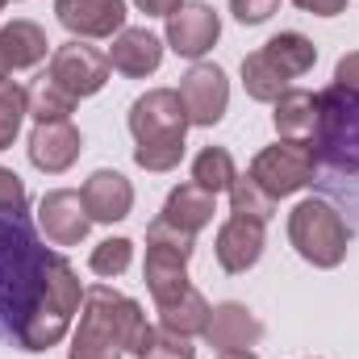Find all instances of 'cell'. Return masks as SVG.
<instances>
[{
  "label": "cell",
  "instance_id": "25",
  "mask_svg": "<svg viewBox=\"0 0 359 359\" xmlns=\"http://www.w3.org/2000/svg\"><path fill=\"white\" fill-rule=\"evenodd\" d=\"M72 113H76V96H67L59 84H50L42 76L38 88L29 92V117L34 121H72Z\"/></svg>",
  "mask_w": 359,
  "mask_h": 359
},
{
  "label": "cell",
  "instance_id": "11",
  "mask_svg": "<svg viewBox=\"0 0 359 359\" xmlns=\"http://www.w3.org/2000/svg\"><path fill=\"white\" fill-rule=\"evenodd\" d=\"M222 34V21L209 4H180L176 13L168 17V46L184 55V59H201L213 50Z\"/></svg>",
  "mask_w": 359,
  "mask_h": 359
},
{
  "label": "cell",
  "instance_id": "15",
  "mask_svg": "<svg viewBox=\"0 0 359 359\" xmlns=\"http://www.w3.org/2000/svg\"><path fill=\"white\" fill-rule=\"evenodd\" d=\"M84 209H88L92 222H104V226H113V222H121V217H130V209H134V188H130V180L121 176V172H92L84 180Z\"/></svg>",
  "mask_w": 359,
  "mask_h": 359
},
{
  "label": "cell",
  "instance_id": "37",
  "mask_svg": "<svg viewBox=\"0 0 359 359\" xmlns=\"http://www.w3.org/2000/svg\"><path fill=\"white\" fill-rule=\"evenodd\" d=\"M0 8H4V0H0Z\"/></svg>",
  "mask_w": 359,
  "mask_h": 359
},
{
  "label": "cell",
  "instance_id": "9",
  "mask_svg": "<svg viewBox=\"0 0 359 359\" xmlns=\"http://www.w3.org/2000/svg\"><path fill=\"white\" fill-rule=\"evenodd\" d=\"M88 209H84V196L72 192V188H55L38 201V230L55 243V247H76L88 238Z\"/></svg>",
  "mask_w": 359,
  "mask_h": 359
},
{
  "label": "cell",
  "instance_id": "18",
  "mask_svg": "<svg viewBox=\"0 0 359 359\" xmlns=\"http://www.w3.org/2000/svg\"><path fill=\"white\" fill-rule=\"evenodd\" d=\"M213 213H217V196L213 192H205L201 184H180L176 192L168 196L159 217L180 226V230H188V234H196V230H205L213 222Z\"/></svg>",
  "mask_w": 359,
  "mask_h": 359
},
{
  "label": "cell",
  "instance_id": "21",
  "mask_svg": "<svg viewBox=\"0 0 359 359\" xmlns=\"http://www.w3.org/2000/svg\"><path fill=\"white\" fill-rule=\"evenodd\" d=\"M271 121H276V134L280 138H309L313 134V121H318V92L288 88L276 100Z\"/></svg>",
  "mask_w": 359,
  "mask_h": 359
},
{
  "label": "cell",
  "instance_id": "10",
  "mask_svg": "<svg viewBox=\"0 0 359 359\" xmlns=\"http://www.w3.org/2000/svg\"><path fill=\"white\" fill-rule=\"evenodd\" d=\"M84 151V138L72 121H38L29 134V163L46 176L67 172Z\"/></svg>",
  "mask_w": 359,
  "mask_h": 359
},
{
  "label": "cell",
  "instance_id": "27",
  "mask_svg": "<svg viewBox=\"0 0 359 359\" xmlns=\"http://www.w3.org/2000/svg\"><path fill=\"white\" fill-rule=\"evenodd\" d=\"M230 209H234V217H255V222H268L271 213H276V201H271V196L251 176H238L234 184H230Z\"/></svg>",
  "mask_w": 359,
  "mask_h": 359
},
{
  "label": "cell",
  "instance_id": "20",
  "mask_svg": "<svg viewBox=\"0 0 359 359\" xmlns=\"http://www.w3.org/2000/svg\"><path fill=\"white\" fill-rule=\"evenodd\" d=\"M46 34H42V25H34V21H8L4 29H0V50H4V63H8V72H21V67H34V63H42L46 59Z\"/></svg>",
  "mask_w": 359,
  "mask_h": 359
},
{
  "label": "cell",
  "instance_id": "33",
  "mask_svg": "<svg viewBox=\"0 0 359 359\" xmlns=\"http://www.w3.org/2000/svg\"><path fill=\"white\" fill-rule=\"evenodd\" d=\"M292 4L305 8V13H313V17H339L347 8V0H292Z\"/></svg>",
  "mask_w": 359,
  "mask_h": 359
},
{
  "label": "cell",
  "instance_id": "5",
  "mask_svg": "<svg viewBox=\"0 0 359 359\" xmlns=\"http://www.w3.org/2000/svg\"><path fill=\"white\" fill-rule=\"evenodd\" d=\"M288 243L297 247V255L313 268H339L347 259V243H351V226L343 222V213L322 201L309 196L288 213Z\"/></svg>",
  "mask_w": 359,
  "mask_h": 359
},
{
  "label": "cell",
  "instance_id": "3",
  "mask_svg": "<svg viewBox=\"0 0 359 359\" xmlns=\"http://www.w3.org/2000/svg\"><path fill=\"white\" fill-rule=\"evenodd\" d=\"M151 322L142 313L138 301L113 292L109 284H92L84 292V309H80V326L72 334V351L67 359H126L142 355L147 339H151Z\"/></svg>",
  "mask_w": 359,
  "mask_h": 359
},
{
  "label": "cell",
  "instance_id": "7",
  "mask_svg": "<svg viewBox=\"0 0 359 359\" xmlns=\"http://www.w3.org/2000/svg\"><path fill=\"white\" fill-rule=\"evenodd\" d=\"M50 84L67 92V96H92L109 84V55H100L96 46H84L80 38L63 42L55 55H50V72H46Z\"/></svg>",
  "mask_w": 359,
  "mask_h": 359
},
{
  "label": "cell",
  "instance_id": "6",
  "mask_svg": "<svg viewBox=\"0 0 359 359\" xmlns=\"http://www.w3.org/2000/svg\"><path fill=\"white\" fill-rule=\"evenodd\" d=\"M313 172H318L313 142L309 138H280L276 147L255 155V163H251L247 176L255 180L271 201H280V196H292L305 184H313Z\"/></svg>",
  "mask_w": 359,
  "mask_h": 359
},
{
  "label": "cell",
  "instance_id": "23",
  "mask_svg": "<svg viewBox=\"0 0 359 359\" xmlns=\"http://www.w3.org/2000/svg\"><path fill=\"white\" fill-rule=\"evenodd\" d=\"M243 88H247L251 100H280L288 92V76L271 63L264 50H255V55L243 59Z\"/></svg>",
  "mask_w": 359,
  "mask_h": 359
},
{
  "label": "cell",
  "instance_id": "16",
  "mask_svg": "<svg viewBox=\"0 0 359 359\" xmlns=\"http://www.w3.org/2000/svg\"><path fill=\"white\" fill-rule=\"evenodd\" d=\"M159 63H163V42L151 29H121L109 46V67H117L130 80L159 72Z\"/></svg>",
  "mask_w": 359,
  "mask_h": 359
},
{
  "label": "cell",
  "instance_id": "4",
  "mask_svg": "<svg viewBox=\"0 0 359 359\" xmlns=\"http://www.w3.org/2000/svg\"><path fill=\"white\" fill-rule=\"evenodd\" d=\"M130 134H134V163L147 172H172L184 159L188 113L172 88H151L130 104Z\"/></svg>",
  "mask_w": 359,
  "mask_h": 359
},
{
  "label": "cell",
  "instance_id": "1",
  "mask_svg": "<svg viewBox=\"0 0 359 359\" xmlns=\"http://www.w3.org/2000/svg\"><path fill=\"white\" fill-rule=\"evenodd\" d=\"M80 297L76 268L42 247L29 213L0 209V343L50 351L67 334Z\"/></svg>",
  "mask_w": 359,
  "mask_h": 359
},
{
  "label": "cell",
  "instance_id": "22",
  "mask_svg": "<svg viewBox=\"0 0 359 359\" xmlns=\"http://www.w3.org/2000/svg\"><path fill=\"white\" fill-rule=\"evenodd\" d=\"M264 55H268V59L284 72V76H288V80L305 76V72L318 63V46H313L305 34H276L268 46H264Z\"/></svg>",
  "mask_w": 359,
  "mask_h": 359
},
{
  "label": "cell",
  "instance_id": "36",
  "mask_svg": "<svg viewBox=\"0 0 359 359\" xmlns=\"http://www.w3.org/2000/svg\"><path fill=\"white\" fill-rule=\"evenodd\" d=\"M0 80H8V63H4V50H0Z\"/></svg>",
  "mask_w": 359,
  "mask_h": 359
},
{
  "label": "cell",
  "instance_id": "30",
  "mask_svg": "<svg viewBox=\"0 0 359 359\" xmlns=\"http://www.w3.org/2000/svg\"><path fill=\"white\" fill-rule=\"evenodd\" d=\"M0 209H13V213H29V196H25V184L13 168H0Z\"/></svg>",
  "mask_w": 359,
  "mask_h": 359
},
{
  "label": "cell",
  "instance_id": "35",
  "mask_svg": "<svg viewBox=\"0 0 359 359\" xmlns=\"http://www.w3.org/2000/svg\"><path fill=\"white\" fill-rule=\"evenodd\" d=\"M217 359H259V355H251V351H217Z\"/></svg>",
  "mask_w": 359,
  "mask_h": 359
},
{
  "label": "cell",
  "instance_id": "19",
  "mask_svg": "<svg viewBox=\"0 0 359 359\" xmlns=\"http://www.w3.org/2000/svg\"><path fill=\"white\" fill-rule=\"evenodd\" d=\"M159 309V326L163 330H172V334H184V339H192V334H205V326H209V301L188 284L180 297L172 301H163V305H155Z\"/></svg>",
  "mask_w": 359,
  "mask_h": 359
},
{
  "label": "cell",
  "instance_id": "31",
  "mask_svg": "<svg viewBox=\"0 0 359 359\" xmlns=\"http://www.w3.org/2000/svg\"><path fill=\"white\" fill-rule=\"evenodd\" d=\"M276 8H280V0H230V13L243 25H264Z\"/></svg>",
  "mask_w": 359,
  "mask_h": 359
},
{
  "label": "cell",
  "instance_id": "34",
  "mask_svg": "<svg viewBox=\"0 0 359 359\" xmlns=\"http://www.w3.org/2000/svg\"><path fill=\"white\" fill-rule=\"evenodd\" d=\"M134 4H138L147 17H172V13H176L184 0H134Z\"/></svg>",
  "mask_w": 359,
  "mask_h": 359
},
{
  "label": "cell",
  "instance_id": "13",
  "mask_svg": "<svg viewBox=\"0 0 359 359\" xmlns=\"http://www.w3.org/2000/svg\"><path fill=\"white\" fill-rule=\"evenodd\" d=\"M205 339H209V347H217V351H251V347L264 339V322H259L247 305L226 301V305H217V309L209 313Z\"/></svg>",
  "mask_w": 359,
  "mask_h": 359
},
{
  "label": "cell",
  "instance_id": "29",
  "mask_svg": "<svg viewBox=\"0 0 359 359\" xmlns=\"http://www.w3.org/2000/svg\"><path fill=\"white\" fill-rule=\"evenodd\" d=\"M138 359H196V347H192V339L172 334V330L159 326V330H151V339H147Z\"/></svg>",
  "mask_w": 359,
  "mask_h": 359
},
{
  "label": "cell",
  "instance_id": "28",
  "mask_svg": "<svg viewBox=\"0 0 359 359\" xmlns=\"http://www.w3.org/2000/svg\"><path fill=\"white\" fill-rule=\"evenodd\" d=\"M130 259H134V243L130 238H104L96 251H92V271L96 276H104V280H113V276H121V271L130 268Z\"/></svg>",
  "mask_w": 359,
  "mask_h": 359
},
{
  "label": "cell",
  "instance_id": "24",
  "mask_svg": "<svg viewBox=\"0 0 359 359\" xmlns=\"http://www.w3.org/2000/svg\"><path fill=\"white\" fill-rule=\"evenodd\" d=\"M238 180L234 172V159H230V151H222V147H205L196 159H192V184H201L205 192H230V184Z\"/></svg>",
  "mask_w": 359,
  "mask_h": 359
},
{
  "label": "cell",
  "instance_id": "32",
  "mask_svg": "<svg viewBox=\"0 0 359 359\" xmlns=\"http://www.w3.org/2000/svg\"><path fill=\"white\" fill-rule=\"evenodd\" d=\"M334 84L359 96V50H355V55H343V59H339V67H334Z\"/></svg>",
  "mask_w": 359,
  "mask_h": 359
},
{
  "label": "cell",
  "instance_id": "26",
  "mask_svg": "<svg viewBox=\"0 0 359 359\" xmlns=\"http://www.w3.org/2000/svg\"><path fill=\"white\" fill-rule=\"evenodd\" d=\"M25 113H29V92L21 84H13V80H0V151L13 147Z\"/></svg>",
  "mask_w": 359,
  "mask_h": 359
},
{
  "label": "cell",
  "instance_id": "2",
  "mask_svg": "<svg viewBox=\"0 0 359 359\" xmlns=\"http://www.w3.org/2000/svg\"><path fill=\"white\" fill-rule=\"evenodd\" d=\"M313 188L322 201L339 205L359 226V96L339 84L318 92V121H313Z\"/></svg>",
  "mask_w": 359,
  "mask_h": 359
},
{
  "label": "cell",
  "instance_id": "17",
  "mask_svg": "<svg viewBox=\"0 0 359 359\" xmlns=\"http://www.w3.org/2000/svg\"><path fill=\"white\" fill-rule=\"evenodd\" d=\"M142 276H147V288H151L155 305H163V301H172L188 288V255H180L172 247H147Z\"/></svg>",
  "mask_w": 359,
  "mask_h": 359
},
{
  "label": "cell",
  "instance_id": "12",
  "mask_svg": "<svg viewBox=\"0 0 359 359\" xmlns=\"http://www.w3.org/2000/svg\"><path fill=\"white\" fill-rule=\"evenodd\" d=\"M55 13L76 38H113L126 29V0H55Z\"/></svg>",
  "mask_w": 359,
  "mask_h": 359
},
{
  "label": "cell",
  "instance_id": "8",
  "mask_svg": "<svg viewBox=\"0 0 359 359\" xmlns=\"http://www.w3.org/2000/svg\"><path fill=\"white\" fill-rule=\"evenodd\" d=\"M180 100H184L188 126H217V121L226 117V104H230L226 72L213 67V63L188 67V76L180 80Z\"/></svg>",
  "mask_w": 359,
  "mask_h": 359
},
{
  "label": "cell",
  "instance_id": "14",
  "mask_svg": "<svg viewBox=\"0 0 359 359\" xmlns=\"http://www.w3.org/2000/svg\"><path fill=\"white\" fill-rule=\"evenodd\" d=\"M264 226L268 222H255V217H230L222 230H217V264L222 271L238 276V271L255 268L259 255H264Z\"/></svg>",
  "mask_w": 359,
  "mask_h": 359
}]
</instances>
